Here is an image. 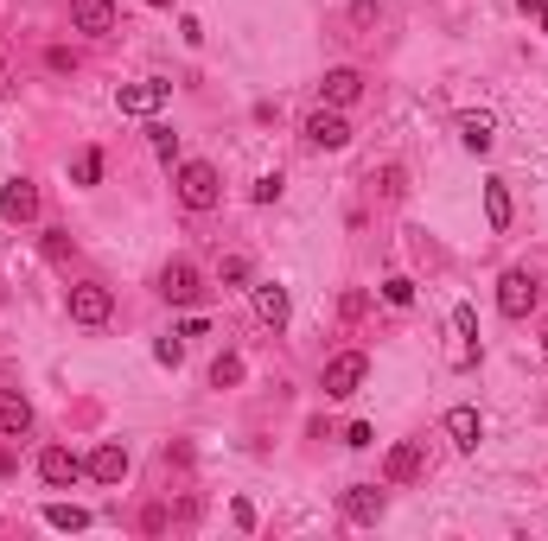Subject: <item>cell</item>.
Returning a JSON list of instances; mask_svg holds the SVG:
<instances>
[{
    "mask_svg": "<svg viewBox=\"0 0 548 541\" xmlns=\"http://www.w3.org/2000/svg\"><path fill=\"white\" fill-rule=\"evenodd\" d=\"M536 306H542V281L529 268H504L498 274V312L504 319H529Z\"/></svg>",
    "mask_w": 548,
    "mask_h": 541,
    "instance_id": "obj_1",
    "label": "cell"
},
{
    "mask_svg": "<svg viewBox=\"0 0 548 541\" xmlns=\"http://www.w3.org/2000/svg\"><path fill=\"white\" fill-rule=\"evenodd\" d=\"M217 198H224L217 166H211V160H185V166H179V204H185V211H211Z\"/></svg>",
    "mask_w": 548,
    "mask_h": 541,
    "instance_id": "obj_2",
    "label": "cell"
},
{
    "mask_svg": "<svg viewBox=\"0 0 548 541\" xmlns=\"http://www.w3.org/2000/svg\"><path fill=\"white\" fill-rule=\"evenodd\" d=\"M300 141L313 147V153H338V147H351V121L338 115V109H325V102H319V109L300 121Z\"/></svg>",
    "mask_w": 548,
    "mask_h": 541,
    "instance_id": "obj_3",
    "label": "cell"
},
{
    "mask_svg": "<svg viewBox=\"0 0 548 541\" xmlns=\"http://www.w3.org/2000/svg\"><path fill=\"white\" fill-rule=\"evenodd\" d=\"M109 319H115V293L102 287V281H77L71 287V325L96 331V325H109Z\"/></svg>",
    "mask_w": 548,
    "mask_h": 541,
    "instance_id": "obj_4",
    "label": "cell"
},
{
    "mask_svg": "<svg viewBox=\"0 0 548 541\" xmlns=\"http://www.w3.org/2000/svg\"><path fill=\"white\" fill-rule=\"evenodd\" d=\"M364 376H370V357H364V351H338L332 363H325L319 389L332 395V401H345V395H357V389H364Z\"/></svg>",
    "mask_w": 548,
    "mask_h": 541,
    "instance_id": "obj_5",
    "label": "cell"
},
{
    "mask_svg": "<svg viewBox=\"0 0 548 541\" xmlns=\"http://www.w3.org/2000/svg\"><path fill=\"white\" fill-rule=\"evenodd\" d=\"M166 96H173L166 77H141V83H122V90H115V109H122V115H160Z\"/></svg>",
    "mask_w": 548,
    "mask_h": 541,
    "instance_id": "obj_6",
    "label": "cell"
},
{
    "mask_svg": "<svg viewBox=\"0 0 548 541\" xmlns=\"http://www.w3.org/2000/svg\"><path fill=\"white\" fill-rule=\"evenodd\" d=\"M153 287H160V300H173V306H198L204 300V274L192 268V261H166Z\"/></svg>",
    "mask_w": 548,
    "mask_h": 541,
    "instance_id": "obj_7",
    "label": "cell"
},
{
    "mask_svg": "<svg viewBox=\"0 0 548 541\" xmlns=\"http://www.w3.org/2000/svg\"><path fill=\"white\" fill-rule=\"evenodd\" d=\"M39 478L51 484V491H71L77 478H90V465H83L71 446H45V452H39Z\"/></svg>",
    "mask_w": 548,
    "mask_h": 541,
    "instance_id": "obj_8",
    "label": "cell"
},
{
    "mask_svg": "<svg viewBox=\"0 0 548 541\" xmlns=\"http://www.w3.org/2000/svg\"><path fill=\"white\" fill-rule=\"evenodd\" d=\"M71 26L90 32V39H109V32L122 26V7H115V0H71Z\"/></svg>",
    "mask_w": 548,
    "mask_h": 541,
    "instance_id": "obj_9",
    "label": "cell"
},
{
    "mask_svg": "<svg viewBox=\"0 0 548 541\" xmlns=\"http://www.w3.org/2000/svg\"><path fill=\"white\" fill-rule=\"evenodd\" d=\"M383 478H389V484H421V478H427V446H421V440H402V446H389V459H383Z\"/></svg>",
    "mask_w": 548,
    "mask_h": 541,
    "instance_id": "obj_10",
    "label": "cell"
},
{
    "mask_svg": "<svg viewBox=\"0 0 548 541\" xmlns=\"http://www.w3.org/2000/svg\"><path fill=\"white\" fill-rule=\"evenodd\" d=\"M357 96H364V71H351V64H332V71L319 77V102H325V109H351Z\"/></svg>",
    "mask_w": 548,
    "mask_h": 541,
    "instance_id": "obj_11",
    "label": "cell"
},
{
    "mask_svg": "<svg viewBox=\"0 0 548 541\" xmlns=\"http://www.w3.org/2000/svg\"><path fill=\"white\" fill-rule=\"evenodd\" d=\"M0 217H7V223H32V217H39V185H32V179H7V185H0Z\"/></svg>",
    "mask_w": 548,
    "mask_h": 541,
    "instance_id": "obj_12",
    "label": "cell"
},
{
    "mask_svg": "<svg viewBox=\"0 0 548 541\" xmlns=\"http://www.w3.org/2000/svg\"><path fill=\"white\" fill-rule=\"evenodd\" d=\"M249 293H255V319H262L268 331H281L287 319H294V300H287L281 281H262V287H249Z\"/></svg>",
    "mask_w": 548,
    "mask_h": 541,
    "instance_id": "obj_13",
    "label": "cell"
},
{
    "mask_svg": "<svg viewBox=\"0 0 548 541\" xmlns=\"http://www.w3.org/2000/svg\"><path fill=\"white\" fill-rule=\"evenodd\" d=\"M32 433V401L20 389H0V440H26Z\"/></svg>",
    "mask_w": 548,
    "mask_h": 541,
    "instance_id": "obj_14",
    "label": "cell"
},
{
    "mask_svg": "<svg viewBox=\"0 0 548 541\" xmlns=\"http://www.w3.org/2000/svg\"><path fill=\"white\" fill-rule=\"evenodd\" d=\"M83 465H90V478H96V484H122V478H128V446L102 440V446H96Z\"/></svg>",
    "mask_w": 548,
    "mask_h": 541,
    "instance_id": "obj_15",
    "label": "cell"
},
{
    "mask_svg": "<svg viewBox=\"0 0 548 541\" xmlns=\"http://www.w3.org/2000/svg\"><path fill=\"white\" fill-rule=\"evenodd\" d=\"M459 147H466V153H491V147H498V128H491V115H478V109L459 115Z\"/></svg>",
    "mask_w": 548,
    "mask_h": 541,
    "instance_id": "obj_16",
    "label": "cell"
},
{
    "mask_svg": "<svg viewBox=\"0 0 548 541\" xmlns=\"http://www.w3.org/2000/svg\"><path fill=\"white\" fill-rule=\"evenodd\" d=\"M447 433H453L459 452H478V440H485V414H478V408H453L447 414Z\"/></svg>",
    "mask_w": 548,
    "mask_h": 541,
    "instance_id": "obj_17",
    "label": "cell"
},
{
    "mask_svg": "<svg viewBox=\"0 0 548 541\" xmlns=\"http://www.w3.org/2000/svg\"><path fill=\"white\" fill-rule=\"evenodd\" d=\"M345 516L351 522H376V516H383V491H376V484H351V491H345Z\"/></svg>",
    "mask_w": 548,
    "mask_h": 541,
    "instance_id": "obj_18",
    "label": "cell"
},
{
    "mask_svg": "<svg viewBox=\"0 0 548 541\" xmlns=\"http://www.w3.org/2000/svg\"><path fill=\"white\" fill-rule=\"evenodd\" d=\"M485 223H491V236L510 230V185H504V179L485 185Z\"/></svg>",
    "mask_w": 548,
    "mask_h": 541,
    "instance_id": "obj_19",
    "label": "cell"
},
{
    "mask_svg": "<svg viewBox=\"0 0 548 541\" xmlns=\"http://www.w3.org/2000/svg\"><path fill=\"white\" fill-rule=\"evenodd\" d=\"M453 331H459V338H466V344H459V357H453L459 370H466V363L478 357V351H472V344H478V312H472V306H453Z\"/></svg>",
    "mask_w": 548,
    "mask_h": 541,
    "instance_id": "obj_20",
    "label": "cell"
},
{
    "mask_svg": "<svg viewBox=\"0 0 548 541\" xmlns=\"http://www.w3.org/2000/svg\"><path fill=\"white\" fill-rule=\"evenodd\" d=\"M45 522H51V529H90V510H77V503H45Z\"/></svg>",
    "mask_w": 548,
    "mask_h": 541,
    "instance_id": "obj_21",
    "label": "cell"
},
{
    "mask_svg": "<svg viewBox=\"0 0 548 541\" xmlns=\"http://www.w3.org/2000/svg\"><path fill=\"white\" fill-rule=\"evenodd\" d=\"M71 185H102V153L96 147H83L71 160Z\"/></svg>",
    "mask_w": 548,
    "mask_h": 541,
    "instance_id": "obj_22",
    "label": "cell"
},
{
    "mask_svg": "<svg viewBox=\"0 0 548 541\" xmlns=\"http://www.w3.org/2000/svg\"><path fill=\"white\" fill-rule=\"evenodd\" d=\"M236 382H243V357L224 351V357L211 363V389H236Z\"/></svg>",
    "mask_w": 548,
    "mask_h": 541,
    "instance_id": "obj_23",
    "label": "cell"
},
{
    "mask_svg": "<svg viewBox=\"0 0 548 541\" xmlns=\"http://www.w3.org/2000/svg\"><path fill=\"white\" fill-rule=\"evenodd\" d=\"M345 26L351 32H376V26H383V7H376V0H357V7L345 13Z\"/></svg>",
    "mask_w": 548,
    "mask_h": 541,
    "instance_id": "obj_24",
    "label": "cell"
},
{
    "mask_svg": "<svg viewBox=\"0 0 548 541\" xmlns=\"http://www.w3.org/2000/svg\"><path fill=\"white\" fill-rule=\"evenodd\" d=\"M370 185H376V191H383V198H389V204H402V191H408V172H402V166H383V172H376V179H370Z\"/></svg>",
    "mask_w": 548,
    "mask_h": 541,
    "instance_id": "obj_25",
    "label": "cell"
},
{
    "mask_svg": "<svg viewBox=\"0 0 548 541\" xmlns=\"http://www.w3.org/2000/svg\"><path fill=\"white\" fill-rule=\"evenodd\" d=\"M383 300L396 306V312H402V306H415V281H408V274H389V281H383Z\"/></svg>",
    "mask_w": 548,
    "mask_h": 541,
    "instance_id": "obj_26",
    "label": "cell"
},
{
    "mask_svg": "<svg viewBox=\"0 0 548 541\" xmlns=\"http://www.w3.org/2000/svg\"><path fill=\"white\" fill-rule=\"evenodd\" d=\"M249 255H224V268H217V281H224V287H249Z\"/></svg>",
    "mask_w": 548,
    "mask_h": 541,
    "instance_id": "obj_27",
    "label": "cell"
},
{
    "mask_svg": "<svg viewBox=\"0 0 548 541\" xmlns=\"http://www.w3.org/2000/svg\"><path fill=\"white\" fill-rule=\"evenodd\" d=\"M147 147L160 153V160H173V153H179V134L166 128V121H153V128H147Z\"/></svg>",
    "mask_w": 548,
    "mask_h": 541,
    "instance_id": "obj_28",
    "label": "cell"
},
{
    "mask_svg": "<svg viewBox=\"0 0 548 541\" xmlns=\"http://www.w3.org/2000/svg\"><path fill=\"white\" fill-rule=\"evenodd\" d=\"M281 185H287L281 172H262V179L249 185V198H255V204H274V198H281Z\"/></svg>",
    "mask_w": 548,
    "mask_h": 541,
    "instance_id": "obj_29",
    "label": "cell"
},
{
    "mask_svg": "<svg viewBox=\"0 0 548 541\" xmlns=\"http://www.w3.org/2000/svg\"><path fill=\"white\" fill-rule=\"evenodd\" d=\"M153 357H160L166 370H179V363H185V338H179V331H173V338H160V344H153Z\"/></svg>",
    "mask_w": 548,
    "mask_h": 541,
    "instance_id": "obj_30",
    "label": "cell"
},
{
    "mask_svg": "<svg viewBox=\"0 0 548 541\" xmlns=\"http://www.w3.org/2000/svg\"><path fill=\"white\" fill-rule=\"evenodd\" d=\"M71 249H77L71 230H45V255H51V261H71Z\"/></svg>",
    "mask_w": 548,
    "mask_h": 541,
    "instance_id": "obj_31",
    "label": "cell"
},
{
    "mask_svg": "<svg viewBox=\"0 0 548 541\" xmlns=\"http://www.w3.org/2000/svg\"><path fill=\"white\" fill-rule=\"evenodd\" d=\"M345 446H357V452H364V446H376V427H370V421H351V433H345Z\"/></svg>",
    "mask_w": 548,
    "mask_h": 541,
    "instance_id": "obj_32",
    "label": "cell"
},
{
    "mask_svg": "<svg viewBox=\"0 0 548 541\" xmlns=\"http://www.w3.org/2000/svg\"><path fill=\"white\" fill-rule=\"evenodd\" d=\"M517 7H523V13H536V7H542V0H517Z\"/></svg>",
    "mask_w": 548,
    "mask_h": 541,
    "instance_id": "obj_33",
    "label": "cell"
},
{
    "mask_svg": "<svg viewBox=\"0 0 548 541\" xmlns=\"http://www.w3.org/2000/svg\"><path fill=\"white\" fill-rule=\"evenodd\" d=\"M536 13H542V32H548V0H542V7H536Z\"/></svg>",
    "mask_w": 548,
    "mask_h": 541,
    "instance_id": "obj_34",
    "label": "cell"
},
{
    "mask_svg": "<svg viewBox=\"0 0 548 541\" xmlns=\"http://www.w3.org/2000/svg\"><path fill=\"white\" fill-rule=\"evenodd\" d=\"M147 7H179V0H147Z\"/></svg>",
    "mask_w": 548,
    "mask_h": 541,
    "instance_id": "obj_35",
    "label": "cell"
},
{
    "mask_svg": "<svg viewBox=\"0 0 548 541\" xmlns=\"http://www.w3.org/2000/svg\"><path fill=\"white\" fill-rule=\"evenodd\" d=\"M0 77H7V58H0Z\"/></svg>",
    "mask_w": 548,
    "mask_h": 541,
    "instance_id": "obj_36",
    "label": "cell"
},
{
    "mask_svg": "<svg viewBox=\"0 0 548 541\" xmlns=\"http://www.w3.org/2000/svg\"><path fill=\"white\" fill-rule=\"evenodd\" d=\"M542 357H548V338H542Z\"/></svg>",
    "mask_w": 548,
    "mask_h": 541,
    "instance_id": "obj_37",
    "label": "cell"
}]
</instances>
